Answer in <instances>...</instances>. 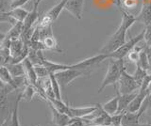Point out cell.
Masks as SVG:
<instances>
[{"instance_id": "1", "label": "cell", "mask_w": 151, "mask_h": 126, "mask_svg": "<svg viewBox=\"0 0 151 126\" xmlns=\"http://www.w3.org/2000/svg\"><path fill=\"white\" fill-rule=\"evenodd\" d=\"M110 59L111 61L109 63L106 75L104 77L101 85L98 88L97 91L98 93H101L108 86L112 85L114 88H116L117 83L119 81V78L121 75V73L123 71V69L125 68L124 59H114V58H110Z\"/></svg>"}, {"instance_id": "2", "label": "cell", "mask_w": 151, "mask_h": 126, "mask_svg": "<svg viewBox=\"0 0 151 126\" xmlns=\"http://www.w3.org/2000/svg\"><path fill=\"white\" fill-rule=\"evenodd\" d=\"M127 30L124 27L118 26L117 30L108 39L107 43L104 44L103 47L99 50V54H107L110 55L116 51L119 47L126 43V35Z\"/></svg>"}, {"instance_id": "3", "label": "cell", "mask_w": 151, "mask_h": 126, "mask_svg": "<svg viewBox=\"0 0 151 126\" xmlns=\"http://www.w3.org/2000/svg\"><path fill=\"white\" fill-rule=\"evenodd\" d=\"M107 58H110V56L109 55L98 54L96 56H93V57H91V58H88L84 60H81V61H79L78 63L69 65V68L80 70V71H83L85 73L87 74V75H89V74H91V73L93 72V69H96L99 64Z\"/></svg>"}, {"instance_id": "4", "label": "cell", "mask_w": 151, "mask_h": 126, "mask_svg": "<svg viewBox=\"0 0 151 126\" xmlns=\"http://www.w3.org/2000/svg\"><path fill=\"white\" fill-rule=\"evenodd\" d=\"M117 85H118L117 92L120 93V94L132 93V92L138 91L140 88L139 84L135 81V79L132 76V74H129L127 72L126 68L123 69Z\"/></svg>"}, {"instance_id": "5", "label": "cell", "mask_w": 151, "mask_h": 126, "mask_svg": "<svg viewBox=\"0 0 151 126\" xmlns=\"http://www.w3.org/2000/svg\"><path fill=\"white\" fill-rule=\"evenodd\" d=\"M145 28H144L142 30V32L138 35H136L133 38H130L129 41H126V43L123 44L121 47L118 48L116 51H114L113 53L110 54V58H114V59H124L127 55L129 54L130 51L134 48V46L140 43L141 41L144 40V36H145Z\"/></svg>"}, {"instance_id": "6", "label": "cell", "mask_w": 151, "mask_h": 126, "mask_svg": "<svg viewBox=\"0 0 151 126\" xmlns=\"http://www.w3.org/2000/svg\"><path fill=\"white\" fill-rule=\"evenodd\" d=\"M85 75H87V74L83 71H80V70H77V69H72V68L63 70V71H60L55 73L56 79L58 80L60 88H63L67 87L70 83H72L77 78L82 77Z\"/></svg>"}, {"instance_id": "7", "label": "cell", "mask_w": 151, "mask_h": 126, "mask_svg": "<svg viewBox=\"0 0 151 126\" xmlns=\"http://www.w3.org/2000/svg\"><path fill=\"white\" fill-rule=\"evenodd\" d=\"M84 0H67L64 10L71 13L76 19L80 20L83 14Z\"/></svg>"}, {"instance_id": "8", "label": "cell", "mask_w": 151, "mask_h": 126, "mask_svg": "<svg viewBox=\"0 0 151 126\" xmlns=\"http://www.w3.org/2000/svg\"><path fill=\"white\" fill-rule=\"evenodd\" d=\"M48 104H49V108H50L51 113H52V123L55 124L56 126L68 125V123L70 122V120H71L70 117L68 115L58 111L53 105L50 104V103H48Z\"/></svg>"}, {"instance_id": "9", "label": "cell", "mask_w": 151, "mask_h": 126, "mask_svg": "<svg viewBox=\"0 0 151 126\" xmlns=\"http://www.w3.org/2000/svg\"><path fill=\"white\" fill-rule=\"evenodd\" d=\"M96 105L84 106V107H69V117L70 118H84L85 116L93 113L96 110Z\"/></svg>"}, {"instance_id": "10", "label": "cell", "mask_w": 151, "mask_h": 126, "mask_svg": "<svg viewBox=\"0 0 151 126\" xmlns=\"http://www.w3.org/2000/svg\"><path fill=\"white\" fill-rule=\"evenodd\" d=\"M39 20V12H38V5L33 3L32 10L28 12L25 21L23 22V32L33 28V25Z\"/></svg>"}, {"instance_id": "11", "label": "cell", "mask_w": 151, "mask_h": 126, "mask_svg": "<svg viewBox=\"0 0 151 126\" xmlns=\"http://www.w3.org/2000/svg\"><path fill=\"white\" fill-rule=\"evenodd\" d=\"M122 113V126H138L140 124L142 115L139 112L132 113V112L124 111Z\"/></svg>"}, {"instance_id": "12", "label": "cell", "mask_w": 151, "mask_h": 126, "mask_svg": "<svg viewBox=\"0 0 151 126\" xmlns=\"http://www.w3.org/2000/svg\"><path fill=\"white\" fill-rule=\"evenodd\" d=\"M136 22L142 23L145 26L151 24V1L143 5L139 14L136 16Z\"/></svg>"}, {"instance_id": "13", "label": "cell", "mask_w": 151, "mask_h": 126, "mask_svg": "<svg viewBox=\"0 0 151 126\" xmlns=\"http://www.w3.org/2000/svg\"><path fill=\"white\" fill-rule=\"evenodd\" d=\"M21 100H22V94L20 92L17 94L15 101H14L13 108L12 111L11 117H9V126H21L20 120H19V104H20Z\"/></svg>"}, {"instance_id": "14", "label": "cell", "mask_w": 151, "mask_h": 126, "mask_svg": "<svg viewBox=\"0 0 151 126\" xmlns=\"http://www.w3.org/2000/svg\"><path fill=\"white\" fill-rule=\"evenodd\" d=\"M40 64L42 65V66H45L47 69V71L49 72V73H58L60 71H63V70L69 69V65L52 62V61H50V60L46 59L44 56L41 58Z\"/></svg>"}, {"instance_id": "15", "label": "cell", "mask_w": 151, "mask_h": 126, "mask_svg": "<svg viewBox=\"0 0 151 126\" xmlns=\"http://www.w3.org/2000/svg\"><path fill=\"white\" fill-rule=\"evenodd\" d=\"M22 63L24 65V68H25L26 76H27L28 83L32 84V85H36L38 82V77L35 73L34 65L31 63V61L28 58H26Z\"/></svg>"}, {"instance_id": "16", "label": "cell", "mask_w": 151, "mask_h": 126, "mask_svg": "<svg viewBox=\"0 0 151 126\" xmlns=\"http://www.w3.org/2000/svg\"><path fill=\"white\" fill-rule=\"evenodd\" d=\"M146 95H147V92H146V91L139 90L138 94H137L134 99L131 101V103L129 105V106H127V108L126 109V111L132 112V113L138 112L140 110V108H141L142 104H143V102H144Z\"/></svg>"}, {"instance_id": "17", "label": "cell", "mask_w": 151, "mask_h": 126, "mask_svg": "<svg viewBox=\"0 0 151 126\" xmlns=\"http://www.w3.org/2000/svg\"><path fill=\"white\" fill-rule=\"evenodd\" d=\"M139 91V90H138ZM138 91L132 92V93H127V94H120L119 95V106H118V113H122V112L126 111V109L127 108V106L131 103V101L136 97V95L138 94Z\"/></svg>"}, {"instance_id": "18", "label": "cell", "mask_w": 151, "mask_h": 126, "mask_svg": "<svg viewBox=\"0 0 151 126\" xmlns=\"http://www.w3.org/2000/svg\"><path fill=\"white\" fill-rule=\"evenodd\" d=\"M0 92V120H5L9 118L8 111H9V101H8V95L9 93L1 88Z\"/></svg>"}, {"instance_id": "19", "label": "cell", "mask_w": 151, "mask_h": 126, "mask_svg": "<svg viewBox=\"0 0 151 126\" xmlns=\"http://www.w3.org/2000/svg\"><path fill=\"white\" fill-rule=\"evenodd\" d=\"M90 125H96V126H112L111 125V116L109 115L107 112L103 109L101 110V113L96 119L90 121Z\"/></svg>"}, {"instance_id": "20", "label": "cell", "mask_w": 151, "mask_h": 126, "mask_svg": "<svg viewBox=\"0 0 151 126\" xmlns=\"http://www.w3.org/2000/svg\"><path fill=\"white\" fill-rule=\"evenodd\" d=\"M118 103H119V95H118V93H117V95L115 97H113L110 101H108L105 104H103L102 107L109 115L113 116L118 113V106H119Z\"/></svg>"}, {"instance_id": "21", "label": "cell", "mask_w": 151, "mask_h": 126, "mask_svg": "<svg viewBox=\"0 0 151 126\" xmlns=\"http://www.w3.org/2000/svg\"><path fill=\"white\" fill-rule=\"evenodd\" d=\"M22 32H23V22H17L14 25H12L11 30L6 34V39L9 41L20 39Z\"/></svg>"}, {"instance_id": "22", "label": "cell", "mask_w": 151, "mask_h": 126, "mask_svg": "<svg viewBox=\"0 0 151 126\" xmlns=\"http://www.w3.org/2000/svg\"><path fill=\"white\" fill-rule=\"evenodd\" d=\"M28 12L29 11L23 8H17V9H13V10L9 11L7 12V14L15 22H24L27 18Z\"/></svg>"}, {"instance_id": "23", "label": "cell", "mask_w": 151, "mask_h": 126, "mask_svg": "<svg viewBox=\"0 0 151 126\" xmlns=\"http://www.w3.org/2000/svg\"><path fill=\"white\" fill-rule=\"evenodd\" d=\"M67 2V0H60V1L57 4L56 6H54L53 8L49 10L45 13V15L48 16L52 21H56L58 19V17L60 16V12L64 10V7H65V4Z\"/></svg>"}, {"instance_id": "24", "label": "cell", "mask_w": 151, "mask_h": 126, "mask_svg": "<svg viewBox=\"0 0 151 126\" xmlns=\"http://www.w3.org/2000/svg\"><path fill=\"white\" fill-rule=\"evenodd\" d=\"M121 13H122V20H121L120 26L124 27L127 30H129L136 22V16L132 15L130 13L123 10H121Z\"/></svg>"}, {"instance_id": "25", "label": "cell", "mask_w": 151, "mask_h": 126, "mask_svg": "<svg viewBox=\"0 0 151 126\" xmlns=\"http://www.w3.org/2000/svg\"><path fill=\"white\" fill-rule=\"evenodd\" d=\"M46 101L48 103H50V104L53 105L58 111L69 116V107H70V105L68 104H65L63 100H59V99H57V98H51V99H47Z\"/></svg>"}, {"instance_id": "26", "label": "cell", "mask_w": 151, "mask_h": 126, "mask_svg": "<svg viewBox=\"0 0 151 126\" xmlns=\"http://www.w3.org/2000/svg\"><path fill=\"white\" fill-rule=\"evenodd\" d=\"M24 46H25V43L22 41L21 38L12 41L11 45H9V52H11V56L12 58H16L22 52Z\"/></svg>"}, {"instance_id": "27", "label": "cell", "mask_w": 151, "mask_h": 126, "mask_svg": "<svg viewBox=\"0 0 151 126\" xmlns=\"http://www.w3.org/2000/svg\"><path fill=\"white\" fill-rule=\"evenodd\" d=\"M7 68L11 73L12 77H17L21 75H26L25 68L23 63H9L7 65Z\"/></svg>"}, {"instance_id": "28", "label": "cell", "mask_w": 151, "mask_h": 126, "mask_svg": "<svg viewBox=\"0 0 151 126\" xmlns=\"http://www.w3.org/2000/svg\"><path fill=\"white\" fill-rule=\"evenodd\" d=\"M12 59L9 49L0 44V66H7L8 64L12 63Z\"/></svg>"}, {"instance_id": "29", "label": "cell", "mask_w": 151, "mask_h": 126, "mask_svg": "<svg viewBox=\"0 0 151 126\" xmlns=\"http://www.w3.org/2000/svg\"><path fill=\"white\" fill-rule=\"evenodd\" d=\"M37 92V88L34 85H32V84H29L28 83L27 85L24 88L23 91L21 92L22 94V99L26 100L27 102H30L33 97H34V95L36 94Z\"/></svg>"}, {"instance_id": "30", "label": "cell", "mask_w": 151, "mask_h": 126, "mask_svg": "<svg viewBox=\"0 0 151 126\" xmlns=\"http://www.w3.org/2000/svg\"><path fill=\"white\" fill-rule=\"evenodd\" d=\"M148 72L145 71V70L142 69L140 66H138V65H136V70L134 73L132 74V76H133V78L135 79V81L139 84V86L141 87L142 83H143V81L145 80V76L147 75Z\"/></svg>"}, {"instance_id": "31", "label": "cell", "mask_w": 151, "mask_h": 126, "mask_svg": "<svg viewBox=\"0 0 151 126\" xmlns=\"http://www.w3.org/2000/svg\"><path fill=\"white\" fill-rule=\"evenodd\" d=\"M136 65L140 66L142 69L145 70L149 73V63H148V58H147V55H146V52L144 48L143 51H141L139 54V60L137 62Z\"/></svg>"}, {"instance_id": "32", "label": "cell", "mask_w": 151, "mask_h": 126, "mask_svg": "<svg viewBox=\"0 0 151 126\" xmlns=\"http://www.w3.org/2000/svg\"><path fill=\"white\" fill-rule=\"evenodd\" d=\"M49 78L51 81V86L52 88H53L54 94H55V98L59 100H61V93H60V86L58 82V80L55 77V73H50L49 74Z\"/></svg>"}, {"instance_id": "33", "label": "cell", "mask_w": 151, "mask_h": 126, "mask_svg": "<svg viewBox=\"0 0 151 126\" xmlns=\"http://www.w3.org/2000/svg\"><path fill=\"white\" fill-rule=\"evenodd\" d=\"M34 69H35V73L37 74L38 79H42V78L49 76V74H50L49 72L47 71V69L45 66H42V65L41 64L34 65Z\"/></svg>"}, {"instance_id": "34", "label": "cell", "mask_w": 151, "mask_h": 126, "mask_svg": "<svg viewBox=\"0 0 151 126\" xmlns=\"http://www.w3.org/2000/svg\"><path fill=\"white\" fill-rule=\"evenodd\" d=\"M0 78L6 84L11 83V81L12 80L13 77L12 76V74L8 70L7 66H0Z\"/></svg>"}, {"instance_id": "35", "label": "cell", "mask_w": 151, "mask_h": 126, "mask_svg": "<svg viewBox=\"0 0 151 126\" xmlns=\"http://www.w3.org/2000/svg\"><path fill=\"white\" fill-rule=\"evenodd\" d=\"M89 122L84 118H71L70 122L66 126H88Z\"/></svg>"}, {"instance_id": "36", "label": "cell", "mask_w": 151, "mask_h": 126, "mask_svg": "<svg viewBox=\"0 0 151 126\" xmlns=\"http://www.w3.org/2000/svg\"><path fill=\"white\" fill-rule=\"evenodd\" d=\"M150 107H151V92L147 93V95L145 96L143 104H142L141 108L138 112L141 115H143L146 110H147L148 108H150Z\"/></svg>"}, {"instance_id": "37", "label": "cell", "mask_w": 151, "mask_h": 126, "mask_svg": "<svg viewBox=\"0 0 151 126\" xmlns=\"http://www.w3.org/2000/svg\"><path fill=\"white\" fill-rule=\"evenodd\" d=\"M11 10V0H0V16Z\"/></svg>"}, {"instance_id": "38", "label": "cell", "mask_w": 151, "mask_h": 126, "mask_svg": "<svg viewBox=\"0 0 151 126\" xmlns=\"http://www.w3.org/2000/svg\"><path fill=\"white\" fill-rule=\"evenodd\" d=\"M145 31V36H144V41H145V45L146 46H151V24L146 26Z\"/></svg>"}, {"instance_id": "39", "label": "cell", "mask_w": 151, "mask_h": 126, "mask_svg": "<svg viewBox=\"0 0 151 126\" xmlns=\"http://www.w3.org/2000/svg\"><path fill=\"white\" fill-rule=\"evenodd\" d=\"M122 6L125 7L127 10L129 9H134L138 5V0H122Z\"/></svg>"}, {"instance_id": "40", "label": "cell", "mask_w": 151, "mask_h": 126, "mask_svg": "<svg viewBox=\"0 0 151 126\" xmlns=\"http://www.w3.org/2000/svg\"><path fill=\"white\" fill-rule=\"evenodd\" d=\"M139 54H140L139 52H137V51L132 49L130 52L127 55V58H129V61L137 64V62H138V60H139Z\"/></svg>"}, {"instance_id": "41", "label": "cell", "mask_w": 151, "mask_h": 126, "mask_svg": "<svg viewBox=\"0 0 151 126\" xmlns=\"http://www.w3.org/2000/svg\"><path fill=\"white\" fill-rule=\"evenodd\" d=\"M28 1H29V0H11V10L17 9V8H22Z\"/></svg>"}, {"instance_id": "42", "label": "cell", "mask_w": 151, "mask_h": 126, "mask_svg": "<svg viewBox=\"0 0 151 126\" xmlns=\"http://www.w3.org/2000/svg\"><path fill=\"white\" fill-rule=\"evenodd\" d=\"M122 116H123V113H117L115 115L111 116V125L112 126L121 125V122H122Z\"/></svg>"}, {"instance_id": "43", "label": "cell", "mask_w": 151, "mask_h": 126, "mask_svg": "<svg viewBox=\"0 0 151 126\" xmlns=\"http://www.w3.org/2000/svg\"><path fill=\"white\" fill-rule=\"evenodd\" d=\"M141 118H144L145 120V121H146L145 123L151 124V107H150V108H148L143 115H142Z\"/></svg>"}, {"instance_id": "44", "label": "cell", "mask_w": 151, "mask_h": 126, "mask_svg": "<svg viewBox=\"0 0 151 126\" xmlns=\"http://www.w3.org/2000/svg\"><path fill=\"white\" fill-rule=\"evenodd\" d=\"M145 50L147 55L148 58V63H149V73H151V46H146L145 45Z\"/></svg>"}, {"instance_id": "45", "label": "cell", "mask_w": 151, "mask_h": 126, "mask_svg": "<svg viewBox=\"0 0 151 126\" xmlns=\"http://www.w3.org/2000/svg\"><path fill=\"white\" fill-rule=\"evenodd\" d=\"M9 118L3 120L2 122L0 123V126H9Z\"/></svg>"}, {"instance_id": "46", "label": "cell", "mask_w": 151, "mask_h": 126, "mask_svg": "<svg viewBox=\"0 0 151 126\" xmlns=\"http://www.w3.org/2000/svg\"><path fill=\"white\" fill-rule=\"evenodd\" d=\"M5 38H6V34H4V33H2V32H0V44H1L4 41Z\"/></svg>"}, {"instance_id": "47", "label": "cell", "mask_w": 151, "mask_h": 126, "mask_svg": "<svg viewBox=\"0 0 151 126\" xmlns=\"http://www.w3.org/2000/svg\"><path fill=\"white\" fill-rule=\"evenodd\" d=\"M6 86V83H5L1 78H0V88H4Z\"/></svg>"}, {"instance_id": "48", "label": "cell", "mask_w": 151, "mask_h": 126, "mask_svg": "<svg viewBox=\"0 0 151 126\" xmlns=\"http://www.w3.org/2000/svg\"><path fill=\"white\" fill-rule=\"evenodd\" d=\"M42 1V0H34V3L37 4V5L39 6V5H40V3H41Z\"/></svg>"}, {"instance_id": "49", "label": "cell", "mask_w": 151, "mask_h": 126, "mask_svg": "<svg viewBox=\"0 0 151 126\" xmlns=\"http://www.w3.org/2000/svg\"><path fill=\"white\" fill-rule=\"evenodd\" d=\"M138 126H151V124H149V123H140Z\"/></svg>"}, {"instance_id": "50", "label": "cell", "mask_w": 151, "mask_h": 126, "mask_svg": "<svg viewBox=\"0 0 151 126\" xmlns=\"http://www.w3.org/2000/svg\"><path fill=\"white\" fill-rule=\"evenodd\" d=\"M147 93H150L151 92V82H150V84H149V86H148V88H147Z\"/></svg>"}, {"instance_id": "51", "label": "cell", "mask_w": 151, "mask_h": 126, "mask_svg": "<svg viewBox=\"0 0 151 126\" xmlns=\"http://www.w3.org/2000/svg\"><path fill=\"white\" fill-rule=\"evenodd\" d=\"M116 3H117V5H119V4H120V0H116Z\"/></svg>"}, {"instance_id": "52", "label": "cell", "mask_w": 151, "mask_h": 126, "mask_svg": "<svg viewBox=\"0 0 151 126\" xmlns=\"http://www.w3.org/2000/svg\"><path fill=\"white\" fill-rule=\"evenodd\" d=\"M88 126H96V125H88Z\"/></svg>"}, {"instance_id": "53", "label": "cell", "mask_w": 151, "mask_h": 126, "mask_svg": "<svg viewBox=\"0 0 151 126\" xmlns=\"http://www.w3.org/2000/svg\"><path fill=\"white\" fill-rule=\"evenodd\" d=\"M33 126H39V125H33Z\"/></svg>"}, {"instance_id": "54", "label": "cell", "mask_w": 151, "mask_h": 126, "mask_svg": "<svg viewBox=\"0 0 151 126\" xmlns=\"http://www.w3.org/2000/svg\"><path fill=\"white\" fill-rule=\"evenodd\" d=\"M118 126H122V124H121V125H118Z\"/></svg>"}, {"instance_id": "55", "label": "cell", "mask_w": 151, "mask_h": 126, "mask_svg": "<svg viewBox=\"0 0 151 126\" xmlns=\"http://www.w3.org/2000/svg\"></svg>"}]
</instances>
